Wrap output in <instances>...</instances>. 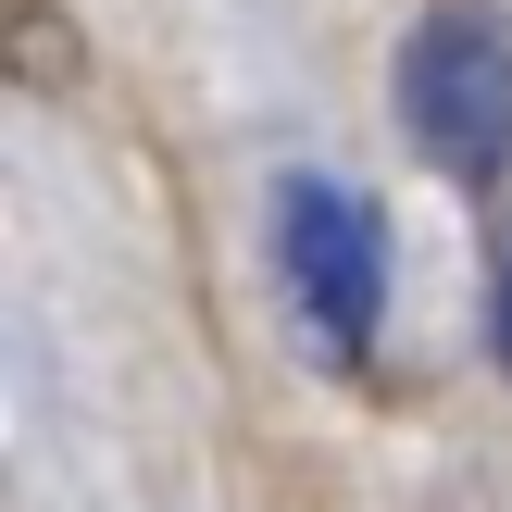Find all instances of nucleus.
I'll return each instance as SVG.
<instances>
[{
	"mask_svg": "<svg viewBox=\"0 0 512 512\" xmlns=\"http://www.w3.org/2000/svg\"><path fill=\"white\" fill-rule=\"evenodd\" d=\"M400 125L463 188H488L512 163V25L488 0H438L413 25V50H400Z\"/></svg>",
	"mask_w": 512,
	"mask_h": 512,
	"instance_id": "f257e3e1",
	"label": "nucleus"
},
{
	"mask_svg": "<svg viewBox=\"0 0 512 512\" xmlns=\"http://www.w3.org/2000/svg\"><path fill=\"white\" fill-rule=\"evenodd\" d=\"M275 275H288V313L325 363H363L375 325H388V225L363 188L338 175H288L275 188Z\"/></svg>",
	"mask_w": 512,
	"mask_h": 512,
	"instance_id": "f03ea898",
	"label": "nucleus"
},
{
	"mask_svg": "<svg viewBox=\"0 0 512 512\" xmlns=\"http://www.w3.org/2000/svg\"><path fill=\"white\" fill-rule=\"evenodd\" d=\"M488 363L512 375V238H500V275H488Z\"/></svg>",
	"mask_w": 512,
	"mask_h": 512,
	"instance_id": "7ed1b4c3",
	"label": "nucleus"
}]
</instances>
